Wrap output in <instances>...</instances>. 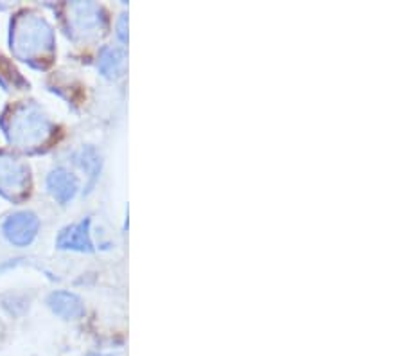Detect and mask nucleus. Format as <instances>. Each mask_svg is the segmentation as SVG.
I'll list each match as a JSON object with an SVG mask.
<instances>
[{
  "instance_id": "3",
  "label": "nucleus",
  "mask_w": 404,
  "mask_h": 356,
  "mask_svg": "<svg viewBox=\"0 0 404 356\" xmlns=\"http://www.w3.org/2000/svg\"><path fill=\"white\" fill-rule=\"evenodd\" d=\"M40 227L37 215L32 212H14L10 218L4 221V236L8 237V241H11L17 247H26L34 239Z\"/></svg>"
},
{
  "instance_id": "6",
  "label": "nucleus",
  "mask_w": 404,
  "mask_h": 356,
  "mask_svg": "<svg viewBox=\"0 0 404 356\" xmlns=\"http://www.w3.org/2000/svg\"><path fill=\"white\" fill-rule=\"evenodd\" d=\"M47 188L59 204H67L77 192V178L61 168L54 169L47 178Z\"/></svg>"
},
{
  "instance_id": "5",
  "label": "nucleus",
  "mask_w": 404,
  "mask_h": 356,
  "mask_svg": "<svg viewBox=\"0 0 404 356\" xmlns=\"http://www.w3.org/2000/svg\"><path fill=\"white\" fill-rule=\"evenodd\" d=\"M90 219H83L81 224L67 227L63 233L58 236V247L68 248V250H79V252H90L92 241H90Z\"/></svg>"
},
{
  "instance_id": "8",
  "label": "nucleus",
  "mask_w": 404,
  "mask_h": 356,
  "mask_svg": "<svg viewBox=\"0 0 404 356\" xmlns=\"http://www.w3.org/2000/svg\"><path fill=\"white\" fill-rule=\"evenodd\" d=\"M123 63V52L117 49H106L101 56L99 69L105 72V76H114Z\"/></svg>"
},
{
  "instance_id": "9",
  "label": "nucleus",
  "mask_w": 404,
  "mask_h": 356,
  "mask_svg": "<svg viewBox=\"0 0 404 356\" xmlns=\"http://www.w3.org/2000/svg\"><path fill=\"white\" fill-rule=\"evenodd\" d=\"M92 356H105V355H92Z\"/></svg>"
},
{
  "instance_id": "2",
  "label": "nucleus",
  "mask_w": 404,
  "mask_h": 356,
  "mask_svg": "<svg viewBox=\"0 0 404 356\" xmlns=\"http://www.w3.org/2000/svg\"><path fill=\"white\" fill-rule=\"evenodd\" d=\"M49 133V123L34 108L19 110L11 119V141L17 142L20 148H28L38 144Z\"/></svg>"
},
{
  "instance_id": "1",
  "label": "nucleus",
  "mask_w": 404,
  "mask_h": 356,
  "mask_svg": "<svg viewBox=\"0 0 404 356\" xmlns=\"http://www.w3.org/2000/svg\"><path fill=\"white\" fill-rule=\"evenodd\" d=\"M17 55L22 58H32V56L43 55L46 50L52 47V32L46 22L34 14H23L14 23V31L11 34Z\"/></svg>"
},
{
  "instance_id": "7",
  "label": "nucleus",
  "mask_w": 404,
  "mask_h": 356,
  "mask_svg": "<svg viewBox=\"0 0 404 356\" xmlns=\"http://www.w3.org/2000/svg\"><path fill=\"white\" fill-rule=\"evenodd\" d=\"M49 308L65 320H74L85 313L81 299L70 292H54L49 297Z\"/></svg>"
},
{
  "instance_id": "4",
  "label": "nucleus",
  "mask_w": 404,
  "mask_h": 356,
  "mask_svg": "<svg viewBox=\"0 0 404 356\" xmlns=\"http://www.w3.org/2000/svg\"><path fill=\"white\" fill-rule=\"evenodd\" d=\"M26 180H28V171L19 160L0 153V191H22Z\"/></svg>"
}]
</instances>
